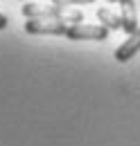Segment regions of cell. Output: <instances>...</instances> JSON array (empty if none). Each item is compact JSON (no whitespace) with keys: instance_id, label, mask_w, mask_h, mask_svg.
Instances as JSON below:
<instances>
[{"instance_id":"6da1fadb","label":"cell","mask_w":140,"mask_h":146,"mask_svg":"<svg viewBox=\"0 0 140 146\" xmlns=\"http://www.w3.org/2000/svg\"><path fill=\"white\" fill-rule=\"evenodd\" d=\"M84 20L81 11L66 14L59 18H34L25 23V32L27 34H41V36H66L72 25H79Z\"/></svg>"},{"instance_id":"7a4b0ae2","label":"cell","mask_w":140,"mask_h":146,"mask_svg":"<svg viewBox=\"0 0 140 146\" xmlns=\"http://www.w3.org/2000/svg\"><path fill=\"white\" fill-rule=\"evenodd\" d=\"M66 36L70 40H106L108 38V29L104 25H86V23H79V25H72L68 29Z\"/></svg>"},{"instance_id":"3957f363","label":"cell","mask_w":140,"mask_h":146,"mask_svg":"<svg viewBox=\"0 0 140 146\" xmlns=\"http://www.w3.org/2000/svg\"><path fill=\"white\" fill-rule=\"evenodd\" d=\"M66 7H59V5H23V16L27 20L34 18H59V16H66L63 14Z\"/></svg>"},{"instance_id":"277c9868","label":"cell","mask_w":140,"mask_h":146,"mask_svg":"<svg viewBox=\"0 0 140 146\" xmlns=\"http://www.w3.org/2000/svg\"><path fill=\"white\" fill-rule=\"evenodd\" d=\"M120 9H122V14H120L122 29L129 36L136 34L140 27H138V16H136V5H133V0H120Z\"/></svg>"},{"instance_id":"5b68a950","label":"cell","mask_w":140,"mask_h":146,"mask_svg":"<svg viewBox=\"0 0 140 146\" xmlns=\"http://www.w3.org/2000/svg\"><path fill=\"white\" fill-rule=\"evenodd\" d=\"M140 52V29L136 34H131V36L124 40L122 45L115 50V61H120V63H127L131 56H136Z\"/></svg>"},{"instance_id":"8992f818","label":"cell","mask_w":140,"mask_h":146,"mask_svg":"<svg viewBox=\"0 0 140 146\" xmlns=\"http://www.w3.org/2000/svg\"><path fill=\"white\" fill-rule=\"evenodd\" d=\"M97 20L104 25L106 29L111 32H115V29H122V18L118 16V14H113L111 9H106V7H102V9H97Z\"/></svg>"},{"instance_id":"52a82bcc","label":"cell","mask_w":140,"mask_h":146,"mask_svg":"<svg viewBox=\"0 0 140 146\" xmlns=\"http://www.w3.org/2000/svg\"><path fill=\"white\" fill-rule=\"evenodd\" d=\"M52 5H59V7H68V5H90L95 0H50Z\"/></svg>"},{"instance_id":"ba28073f","label":"cell","mask_w":140,"mask_h":146,"mask_svg":"<svg viewBox=\"0 0 140 146\" xmlns=\"http://www.w3.org/2000/svg\"><path fill=\"white\" fill-rule=\"evenodd\" d=\"M7 23H9L7 16H5V14H0V29H5V27H7Z\"/></svg>"},{"instance_id":"9c48e42d","label":"cell","mask_w":140,"mask_h":146,"mask_svg":"<svg viewBox=\"0 0 140 146\" xmlns=\"http://www.w3.org/2000/svg\"><path fill=\"white\" fill-rule=\"evenodd\" d=\"M108 2H120V0H108Z\"/></svg>"}]
</instances>
